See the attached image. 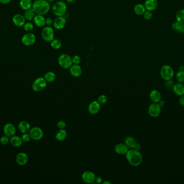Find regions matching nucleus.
<instances>
[{
  "label": "nucleus",
  "instance_id": "f257e3e1",
  "mask_svg": "<svg viewBox=\"0 0 184 184\" xmlns=\"http://www.w3.org/2000/svg\"><path fill=\"white\" fill-rule=\"evenodd\" d=\"M51 6L50 2L47 0H37L33 2L32 9L33 10L36 14L44 15L47 14Z\"/></svg>",
  "mask_w": 184,
  "mask_h": 184
},
{
  "label": "nucleus",
  "instance_id": "f03ea898",
  "mask_svg": "<svg viewBox=\"0 0 184 184\" xmlns=\"http://www.w3.org/2000/svg\"><path fill=\"white\" fill-rule=\"evenodd\" d=\"M126 155V158L132 166H138L142 163L143 157L139 151L132 149L128 150Z\"/></svg>",
  "mask_w": 184,
  "mask_h": 184
},
{
  "label": "nucleus",
  "instance_id": "7ed1b4c3",
  "mask_svg": "<svg viewBox=\"0 0 184 184\" xmlns=\"http://www.w3.org/2000/svg\"><path fill=\"white\" fill-rule=\"evenodd\" d=\"M67 5L64 1H58L53 5L52 10L54 15L57 16H64L67 12Z\"/></svg>",
  "mask_w": 184,
  "mask_h": 184
},
{
  "label": "nucleus",
  "instance_id": "20e7f679",
  "mask_svg": "<svg viewBox=\"0 0 184 184\" xmlns=\"http://www.w3.org/2000/svg\"><path fill=\"white\" fill-rule=\"evenodd\" d=\"M58 64L65 69H70L73 65L72 57L69 55L62 54L60 55L58 59Z\"/></svg>",
  "mask_w": 184,
  "mask_h": 184
},
{
  "label": "nucleus",
  "instance_id": "39448f33",
  "mask_svg": "<svg viewBox=\"0 0 184 184\" xmlns=\"http://www.w3.org/2000/svg\"><path fill=\"white\" fill-rule=\"evenodd\" d=\"M161 77L165 81L172 80L174 77V71L173 69L168 65H165L160 70Z\"/></svg>",
  "mask_w": 184,
  "mask_h": 184
},
{
  "label": "nucleus",
  "instance_id": "423d86ee",
  "mask_svg": "<svg viewBox=\"0 0 184 184\" xmlns=\"http://www.w3.org/2000/svg\"><path fill=\"white\" fill-rule=\"evenodd\" d=\"M41 36L44 41L51 42L54 39V29L51 26L45 27L42 31Z\"/></svg>",
  "mask_w": 184,
  "mask_h": 184
},
{
  "label": "nucleus",
  "instance_id": "0eeeda50",
  "mask_svg": "<svg viewBox=\"0 0 184 184\" xmlns=\"http://www.w3.org/2000/svg\"><path fill=\"white\" fill-rule=\"evenodd\" d=\"M47 81L44 77H38L34 81L32 85L33 91L39 92L42 91L47 87Z\"/></svg>",
  "mask_w": 184,
  "mask_h": 184
},
{
  "label": "nucleus",
  "instance_id": "6e6552de",
  "mask_svg": "<svg viewBox=\"0 0 184 184\" xmlns=\"http://www.w3.org/2000/svg\"><path fill=\"white\" fill-rule=\"evenodd\" d=\"M21 41L25 46H31L35 44L36 41V37L35 34L31 32L25 34L22 36Z\"/></svg>",
  "mask_w": 184,
  "mask_h": 184
},
{
  "label": "nucleus",
  "instance_id": "1a4fd4ad",
  "mask_svg": "<svg viewBox=\"0 0 184 184\" xmlns=\"http://www.w3.org/2000/svg\"><path fill=\"white\" fill-rule=\"evenodd\" d=\"M162 111V107L158 103H152L148 109V113L150 116L156 118L159 116Z\"/></svg>",
  "mask_w": 184,
  "mask_h": 184
},
{
  "label": "nucleus",
  "instance_id": "9d476101",
  "mask_svg": "<svg viewBox=\"0 0 184 184\" xmlns=\"http://www.w3.org/2000/svg\"><path fill=\"white\" fill-rule=\"evenodd\" d=\"M31 139L35 140H39L43 138L44 133L43 130L39 127H34L30 129L29 131Z\"/></svg>",
  "mask_w": 184,
  "mask_h": 184
},
{
  "label": "nucleus",
  "instance_id": "9b49d317",
  "mask_svg": "<svg viewBox=\"0 0 184 184\" xmlns=\"http://www.w3.org/2000/svg\"><path fill=\"white\" fill-rule=\"evenodd\" d=\"M66 24V19L64 16H57L53 20V25L57 30H62L64 29Z\"/></svg>",
  "mask_w": 184,
  "mask_h": 184
},
{
  "label": "nucleus",
  "instance_id": "f8f14e48",
  "mask_svg": "<svg viewBox=\"0 0 184 184\" xmlns=\"http://www.w3.org/2000/svg\"><path fill=\"white\" fill-rule=\"evenodd\" d=\"M12 22L14 25L18 27H22L26 22L24 16L20 14H15L12 18Z\"/></svg>",
  "mask_w": 184,
  "mask_h": 184
},
{
  "label": "nucleus",
  "instance_id": "ddd939ff",
  "mask_svg": "<svg viewBox=\"0 0 184 184\" xmlns=\"http://www.w3.org/2000/svg\"><path fill=\"white\" fill-rule=\"evenodd\" d=\"M82 179L86 183L91 184L95 181L96 176L91 171H86L82 175Z\"/></svg>",
  "mask_w": 184,
  "mask_h": 184
},
{
  "label": "nucleus",
  "instance_id": "4468645a",
  "mask_svg": "<svg viewBox=\"0 0 184 184\" xmlns=\"http://www.w3.org/2000/svg\"><path fill=\"white\" fill-rule=\"evenodd\" d=\"M3 131H4V134L10 138L12 136H15V127L14 126L13 124L11 123H7L4 126Z\"/></svg>",
  "mask_w": 184,
  "mask_h": 184
},
{
  "label": "nucleus",
  "instance_id": "2eb2a0df",
  "mask_svg": "<svg viewBox=\"0 0 184 184\" xmlns=\"http://www.w3.org/2000/svg\"><path fill=\"white\" fill-rule=\"evenodd\" d=\"M28 155L24 152L18 153L16 157V161L18 164L21 166L25 165L28 161Z\"/></svg>",
  "mask_w": 184,
  "mask_h": 184
},
{
  "label": "nucleus",
  "instance_id": "dca6fc26",
  "mask_svg": "<svg viewBox=\"0 0 184 184\" xmlns=\"http://www.w3.org/2000/svg\"><path fill=\"white\" fill-rule=\"evenodd\" d=\"M144 6L145 7L146 10L152 12L156 9V8L158 7V2L157 0H146Z\"/></svg>",
  "mask_w": 184,
  "mask_h": 184
},
{
  "label": "nucleus",
  "instance_id": "f3484780",
  "mask_svg": "<svg viewBox=\"0 0 184 184\" xmlns=\"http://www.w3.org/2000/svg\"><path fill=\"white\" fill-rule=\"evenodd\" d=\"M70 74L74 77H79L82 74V68L79 64H73L70 68Z\"/></svg>",
  "mask_w": 184,
  "mask_h": 184
},
{
  "label": "nucleus",
  "instance_id": "a211bd4d",
  "mask_svg": "<svg viewBox=\"0 0 184 184\" xmlns=\"http://www.w3.org/2000/svg\"><path fill=\"white\" fill-rule=\"evenodd\" d=\"M100 103L98 101H93L90 103L88 107V111L89 113L92 114H97L99 113L100 110Z\"/></svg>",
  "mask_w": 184,
  "mask_h": 184
},
{
  "label": "nucleus",
  "instance_id": "6ab92c4d",
  "mask_svg": "<svg viewBox=\"0 0 184 184\" xmlns=\"http://www.w3.org/2000/svg\"><path fill=\"white\" fill-rule=\"evenodd\" d=\"M173 92L178 96H182L184 95V84L177 83L174 84L172 87Z\"/></svg>",
  "mask_w": 184,
  "mask_h": 184
},
{
  "label": "nucleus",
  "instance_id": "aec40b11",
  "mask_svg": "<svg viewBox=\"0 0 184 184\" xmlns=\"http://www.w3.org/2000/svg\"><path fill=\"white\" fill-rule=\"evenodd\" d=\"M33 21L35 25L38 27H44L46 25V18L44 15L36 14Z\"/></svg>",
  "mask_w": 184,
  "mask_h": 184
},
{
  "label": "nucleus",
  "instance_id": "412c9836",
  "mask_svg": "<svg viewBox=\"0 0 184 184\" xmlns=\"http://www.w3.org/2000/svg\"><path fill=\"white\" fill-rule=\"evenodd\" d=\"M149 97L153 103H158L162 99L161 93L159 91L156 90H153L150 92Z\"/></svg>",
  "mask_w": 184,
  "mask_h": 184
},
{
  "label": "nucleus",
  "instance_id": "4be33fe9",
  "mask_svg": "<svg viewBox=\"0 0 184 184\" xmlns=\"http://www.w3.org/2000/svg\"><path fill=\"white\" fill-rule=\"evenodd\" d=\"M128 150H129L128 147L125 144H118L115 147V151L116 153L121 155H126Z\"/></svg>",
  "mask_w": 184,
  "mask_h": 184
},
{
  "label": "nucleus",
  "instance_id": "5701e85b",
  "mask_svg": "<svg viewBox=\"0 0 184 184\" xmlns=\"http://www.w3.org/2000/svg\"><path fill=\"white\" fill-rule=\"evenodd\" d=\"M18 128L19 129V131L22 132V134L28 133L31 129L30 125L29 123L26 121H22L19 123Z\"/></svg>",
  "mask_w": 184,
  "mask_h": 184
},
{
  "label": "nucleus",
  "instance_id": "b1692460",
  "mask_svg": "<svg viewBox=\"0 0 184 184\" xmlns=\"http://www.w3.org/2000/svg\"><path fill=\"white\" fill-rule=\"evenodd\" d=\"M23 142L22 139V138L19 136H12L10 139V143L12 144V145L14 147H18L21 146L22 145Z\"/></svg>",
  "mask_w": 184,
  "mask_h": 184
},
{
  "label": "nucleus",
  "instance_id": "393cba45",
  "mask_svg": "<svg viewBox=\"0 0 184 184\" xmlns=\"http://www.w3.org/2000/svg\"><path fill=\"white\" fill-rule=\"evenodd\" d=\"M33 2L32 0H20L19 6L24 11L32 8Z\"/></svg>",
  "mask_w": 184,
  "mask_h": 184
},
{
  "label": "nucleus",
  "instance_id": "a878e982",
  "mask_svg": "<svg viewBox=\"0 0 184 184\" xmlns=\"http://www.w3.org/2000/svg\"><path fill=\"white\" fill-rule=\"evenodd\" d=\"M36 15V14L35 13V12L33 11V10L32 8H31V9H29L25 10L23 15L26 20L30 22L31 21H33Z\"/></svg>",
  "mask_w": 184,
  "mask_h": 184
},
{
  "label": "nucleus",
  "instance_id": "bb28decb",
  "mask_svg": "<svg viewBox=\"0 0 184 184\" xmlns=\"http://www.w3.org/2000/svg\"><path fill=\"white\" fill-rule=\"evenodd\" d=\"M134 11L136 15L141 16L143 15L144 13H145L146 9H145L144 4L138 3V4H136L134 7Z\"/></svg>",
  "mask_w": 184,
  "mask_h": 184
},
{
  "label": "nucleus",
  "instance_id": "cd10ccee",
  "mask_svg": "<svg viewBox=\"0 0 184 184\" xmlns=\"http://www.w3.org/2000/svg\"><path fill=\"white\" fill-rule=\"evenodd\" d=\"M125 144H126L127 146L129 148V149H134V147H135L136 144V140L134 138L132 137H127L125 139Z\"/></svg>",
  "mask_w": 184,
  "mask_h": 184
},
{
  "label": "nucleus",
  "instance_id": "c85d7f7f",
  "mask_svg": "<svg viewBox=\"0 0 184 184\" xmlns=\"http://www.w3.org/2000/svg\"><path fill=\"white\" fill-rule=\"evenodd\" d=\"M67 137V132L65 129H60L57 132L56 138L59 141L64 140Z\"/></svg>",
  "mask_w": 184,
  "mask_h": 184
},
{
  "label": "nucleus",
  "instance_id": "c756f323",
  "mask_svg": "<svg viewBox=\"0 0 184 184\" xmlns=\"http://www.w3.org/2000/svg\"><path fill=\"white\" fill-rule=\"evenodd\" d=\"M50 43L51 47L54 50H59L62 47V42L59 39H54Z\"/></svg>",
  "mask_w": 184,
  "mask_h": 184
},
{
  "label": "nucleus",
  "instance_id": "7c9ffc66",
  "mask_svg": "<svg viewBox=\"0 0 184 184\" xmlns=\"http://www.w3.org/2000/svg\"><path fill=\"white\" fill-rule=\"evenodd\" d=\"M56 76L52 71H49L45 74L44 78L47 82H52L56 80Z\"/></svg>",
  "mask_w": 184,
  "mask_h": 184
},
{
  "label": "nucleus",
  "instance_id": "2f4dec72",
  "mask_svg": "<svg viewBox=\"0 0 184 184\" xmlns=\"http://www.w3.org/2000/svg\"><path fill=\"white\" fill-rule=\"evenodd\" d=\"M177 21L180 24H184V9H180L176 14Z\"/></svg>",
  "mask_w": 184,
  "mask_h": 184
},
{
  "label": "nucleus",
  "instance_id": "473e14b6",
  "mask_svg": "<svg viewBox=\"0 0 184 184\" xmlns=\"http://www.w3.org/2000/svg\"><path fill=\"white\" fill-rule=\"evenodd\" d=\"M177 81L178 83H184V71L182 70H180L177 72L176 75Z\"/></svg>",
  "mask_w": 184,
  "mask_h": 184
},
{
  "label": "nucleus",
  "instance_id": "72a5a7b5",
  "mask_svg": "<svg viewBox=\"0 0 184 184\" xmlns=\"http://www.w3.org/2000/svg\"><path fill=\"white\" fill-rule=\"evenodd\" d=\"M23 27L24 30L25 31H27V33H29V32H31V31L33 30V28H34V25H33L32 23L29 21L25 22V24H24Z\"/></svg>",
  "mask_w": 184,
  "mask_h": 184
},
{
  "label": "nucleus",
  "instance_id": "f704fd0d",
  "mask_svg": "<svg viewBox=\"0 0 184 184\" xmlns=\"http://www.w3.org/2000/svg\"><path fill=\"white\" fill-rule=\"evenodd\" d=\"M9 138H10L8 137L6 135L2 136L0 138V143L2 144V145H6L9 143V142H10Z\"/></svg>",
  "mask_w": 184,
  "mask_h": 184
},
{
  "label": "nucleus",
  "instance_id": "c9c22d12",
  "mask_svg": "<svg viewBox=\"0 0 184 184\" xmlns=\"http://www.w3.org/2000/svg\"><path fill=\"white\" fill-rule=\"evenodd\" d=\"M72 62L73 64H79L80 63L82 60L81 57L79 55H74V56L72 57Z\"/></svg>",
  "mask_w": 184,
  "mask_h": 184
},
{
  "label": "nucleus",
  "instance_id": "e433bc0d",
  "mask_svg": "<svg viewBox=\"0 0 184 184\" xmlns=\"http://www.w3.org/2000/svg\"><path fill=\"white\" fill-rule=\"evenodd\" d=\"M107 101H108V98L106 96L103 95H101L97 99V101L100 103V104H104L107 103Z\"/></svg>",
  "mask_w": 184,
  "mask_h": 184
},
{
  "label": "nucleus",
  "instance_id": "4c0bfd02",
  "mask_svg": "<svg viewBox=\"0 0 184 184\" xmlns=\"http://www.w3.org/2000/svg\"><path fill=\"white\" fill-rule=\"evenodd\" d=\"M143 15L144 19L147 20V21L150 20L152 18V13L150 11H148V10H146Z\"/></svg>",
  "mask_w": 184,
  "mask_h": 184
},
{
  "label": "nucleus",
  "instance_id": "58836bf2",
  "mask_svg": "<svg viewBox=\"0 0 184 184\" xmlns=\"http://www.w3.org/2000/svg\"><path fill=\"white\" fill-rule=\"evenodd\" d=\"M22 139L23 142H29L30 139H31V137L30 136V134L28 133H24L23 134L21 137Z\"/></svg>",
  "mask_w": 184,
  "mask_h": 184
},
{
  "label": "nucleus",
  "instance_id": "ea45409f",
  "mask_svg": "<svg viewBox=\"0 0 184 184\" xmlns=\"http://www.w3.org/2000/svg\"><path fill=\"white\" fill-rule=\"evenodd\" d=\"M180 25L181 24L178 22V21H175L173 23L172 25V29L174 30H176V31H178L179 29L180 28Z\"/></svg>",
  "mask_w": 184,
  "mask_h": 184
},
{
  "label": "nucleus",
  "instance_id": "a19ab883",
  "mask_svg": "<svg viewBox=\"0 0 184 184\" xmlns=\"http://www.w3.org/2000/svg\"><path fill=\"white\" fill-rule=\"evenodd\" d=\"M57 126L59 129H64L66 128V124L65 122L62 120H60L57 123Z\"/></svg>",
  "mask_w": 184,
  "mask_h": 184
},
{
  "label": "nucleus",
  "instance_id": "79ce46f5",
  "mask_svg": "<svg viewBox=\"0 0 184 184\" xmlns=\"http://www.w3.org/2000/svg\"><path fill=\"white\" fill-rule=\"evenodd\" d=\"M53 20L52 18H46V25L47 26H51L53 24Z\"/></svg>",
  "mask_w": 184,
  "mask_h": 184
},
{
  "label": "nucleus",
  "instance_id": "37998d69",
  "mask_svg": "<svg viewBox=\"0 0 184 184\" xmlns=\"http://www.w3.org/2000/svg\"><path fill=\"white\" fill-rule=\"evenodd\" d=\"M173 81H172V80H168V81H166V83L165 85L167 87H172L173 85Z\"/></svg>",
  "mask_w": 184,
  "mask_h": 184
},
{
  "label": "nucleus",
  "instance_id": "c03bdc74",
  "mask_svg": "<svg viewBox=\"0 0 184 184\" xmlns=\"http://www.w3.org/2000/svg\"><path fill=\"white\" fill-rule=\"evenodd\" d=\"M179 103L182 107H184V95L180 96V99H179Z\"/></svg>",
  "mask_w": 184,
  "mask_h": 184
},
{
  "label": "nucleus",
  "instance_id": "a18cd8bd",
  "mask_svg": "<svg viewBox=\"0 0 184 184\" xmlns=\"http://www.w3.org/2000/svg\"><path fill=\"white\" fill-rule=\"evenodd\" d=\"M95 181L97 182V184H101L102 181V179L100 176H97V177H96Z\"/></svg>",
  "mask_w": 184,
  "mask_h": 184
},
{
  "label": "nucleus",
  "instance_id": "49530a36",
  "mask_svg": "<svg viewBox=\"0 0 184 184\" xmlns=\"http://www.w3.org/2000/svg\"><path fill=\"white\" fill-rule=\"evenodd\" d=\"M178 31L180 33H184V24H181Z\"/></svg>",
  "mask_w": 184,
  "mask_h": 184
},
{
  "label": "nucleus",
  "instance_id": "de8ad7c7",
  "mask_svg": "<svg viewBox=\"0 0 184 184\" xmlns=\"http://www.w3.org/2000/svg\"><path fill=\"white\" fill-rule=\"evenodd\" d=\"M11 1H12V0H0V3L7 4L9 3Z\"/></svg>",
  "mask_w": 184,
  "mask_h": 184
},
{
  "label": "nucleus",
  "instance_id": "09e8293b",
  "mask_svg": "<svg viewBox=\"0 0 184 184\" xmlns=\"http://www.w3.org/2000/svg\"><path fill=\"white\" fill-rule=\"evenodd\" d=\"M133 149L136 150H137V151H140V150L141 149V145H140L139 144L136 143L135 147H134Z\"/></svg>",
  "mask_w": 184,
  "mask_h": 184
},
{
  "label": "nucleus",
  "instance_id": "8fccbe9b",
  "mask_svg": "<svg viewBox=\"0 0 184 184\" xmlns=\"http://www.w3.org/2000/svg\"><path fill=\"white\" fill-rule=\"evenodd\" d=\"M158 103H159V104L161 105V107H163L164 106L165 102L164 101H162V100H161V101H159V102H158Z\"/></svg>",
  "mask_w": 184,
  "mask_h": 184
},
{
  "label": "nucleus",
  "instance_id": "3c124183",
  "mask_svg": "<svg viewBox=\"0 0 184 184\" xmlns=\"http://www.w3.org/2000/svg\"><path fill=\"white\" fill-rule=\"evenodd\" d=\"M66 2L69 3H72L75 1V0H66Z\"/></svg>",
  "mask_w": 184,
  "mask_h": 184
},
{
  "label": "nucleus",
  "instance_id": "603ef678",
  "mask_svg": "<svg viewBox=\"0 0 184 184\" xmlns=\"http://www.w3.org/2000/svg\"><path fill=\"white\" fill-rule=\"evenodd\" d=\"M103 184H112V183H111V182H109V181H105V182H103Z\"/></svg>",
  "mask_w": 184,
  "mask_h": 184
},
{
  "label": "nucleus",
  "instance_id": "864d4df0",
  "mask_svg": "<svg viewBox=\"0 0 184 184\" xmlns=\"http://www.w3.org/2000/svg\"><path fill=\"white\" fill-rule=\"evenodd\" d=\"M47 1L48 2H54V1H56V0H47Z\"/></svg>",
  "mask_w": 184,
  "mask_h": 184
},
{
  "label": "nucleus",
  "instance_id": "5fc2aeb1",
  "mask_svg": "<svg viewBox=\"0 0 184 184\" xmlns=\"http://www.w3.org/2000/svg\"><path fill=\"white\" fill-rule=\"evenodd\" d=\"M32 1H37V0H32Z\"/></svg>",
  "mask_w": 184,
  "mask_h": 184
}]
</instances>
